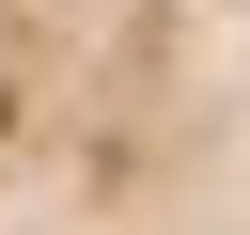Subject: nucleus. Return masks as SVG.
I'll use <instances>...</instances> for the list:
<instances>
[{
	"label": "nucleus",
	"mask_w": 250,
	"mask_h": 235,
	"mask_svg": "<svg viewBox=\"0 0 250 235\" xmlns=\"http://www.w3.org/2000/svg\"><path fill=\"white\" fill-rule=\"evenodd\" d=\"M0 235H250V0H0Z\"/></svg>",
	"instance_id": "obj_1"
}]
</instances>
